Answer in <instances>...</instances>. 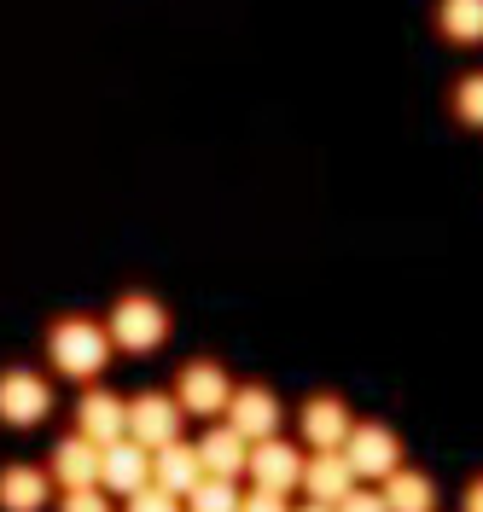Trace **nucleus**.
Masks as SVG:
<instances>
[{
  "mask_svg": "<svg viewBox=\"0 0 483 512\" xmlns=\"http://www.w3.org/2000/svg\"><path fill=\"white\" fill-rule=\"evenodd\" d=\"M303 454L286 443V437H268V443H251V483L257 489H280L286 495L291 483H303Z\"/></svg>",
  "mask_w": 483,
  "mask_h": 512,
  "instance_id": "nucleus-14",
  "label": "nucleus"
},
{
  "mask_svg": "<svg viewBox=\"0 0 483 512\" xmlns=\"http://www.w3.org/2000/svg\"><path fill=\"white\" fill-rule=\"evenodd\" d=\"M175 402H181V414H227L233 384L216 361H187L181 379H175Z\"/></svg>",
  "mask_w": 483,
  "mask_h": 512,
  "instance_id": "nucleus-7",
  "label": "nucleus"
},
{
  "mask_svg": "<svg viewBox=\"0 0 483 512\" xmlns=\"http://www.w3.org/2000/svg\"><path fill=\"white\" fill-rule=\"evenodd\" d=\"M111 332L99 326V320H82V315H65V320H53V332H47V361L65 373V379L76 384H94L99 379V367L111 361Z\"/></svg>",
  "mask_w": 483,
  "mask_h": 512,
  "instance_id": "nucleus-1",
  "label": "nucleus"
},
{
  "mask_svg": "<svg viewBox=\"0 0 483 512\" xmlns=\"http://www.w3.org/2000/svg\"><path fill=\"white\" fill-rule=\"evenodd\" d=\"M454 117L483 128V76H460V82H454Z\"/></svg>",
  "mask_w": 483,
  "mask_h": 512,
  "instance_id": "nucleus-20",
  "label": "nucleus"
},
{
  "mask_svg": "<svg viewBox=\"0 0 483 512\" xmlns=\"http://www.w3.org/2000/svg\"><path fill=\"white\" fill-rule=\"evenodd\" d=\"M297 512H338V507H321V501H315V507H297Z\"/></svg>",
  "mask_w": 483,
  "mask_h": 512,
  "instance_id": "nucleus-26",
  "label": "nucleus"
},
{
  "mask_svg": "<svg viewBox=\"0 0 483 512\" xmlns=\"http://www.w3.org/2000/svg\"><path fill=\"white\" fill-rule=\"evenodd\" d=\"M239 507H245V495L227 478H204L193 495H187V512H239Z\"/></svg>",
  "mask_w": 483,
  "mask_h": 512,
  "instance_id": "nucleus-19",
  "label": "nucleus"
},
{
  "mask_svg": "<svg viewBox=\"0 0 483 512\" xmlns=\"http://www.w3.org/2000/svg\"><path fill=\"white\" fill-rule=\"evenodd\" d=\"M47 408H53V384L41 373H30V367H6L0 373V425L30 431V425H41Z\"/></svg>",
  "mask_w": 483,
  "mask_h": 512,
  "instance_id": "nucleus-3",
  "label": "nucleus"
},
{
  "mask_svg": "<svg viewBox=\"0 0 483 512\" xmlns=\"http://www.w3.org/2000/svg\"><path fill=\"white\" fill-rule=\"evenodd\" d=\"M152 483V448H140L134 437L123 443H111L99 454V489H111V495H140Z\"/></svg>",
  "mask_w": 483,
  "mask_h": 512,
  "instance_id": "nucleus-10",
  "label": "nucleus"
},
{
  "mask_svg": "<svg viewBox=\"0 0 483 512\" xmlns=\"http://www.w3.org/2000/svg\"><path fill=\"white\" fill-rule=\"evenodd\" d=\"M437 30L449 35L454 47H478L483 41V0H443L437 6Z\"/></svg>",
  "mask_w": 483,
  "mask_h": 512,
  "instance_id": "nucleus-18",
  "label": "nucleus"
},
{
  "mask_svg": "<svg viewBox=\"0 0 483 512\" xmlns=\"http://www.w3.org/2000/svg\"><path fill=\"white\" fill-rule=\"evenodd\" d=\"M59 512H111V507H105V489H65Z\"/></svg>",
  "mask_w": 483,
  "mask_h": 512,
  "instance_id": "nucleus-22",
  "label": "nucleus"
},
{
  "mask_svg": "<svg viewBox=\"0 0 483 512\" xmlns=\"http://www.w3.org/2000/svg\"><path fill=\"white\" fill-rule=\"evenodd\" d=\"M338 512H390L385 495H367V489H355L350 501H338Z\"/></svg>",
  "mask_w": 483,
  "mask_h": 512,
  "instance_id": "nucleus-24",
  "label": "nucleus"
},
{
  "mask_svg": "<svg viewBox=\"0 0 483 512\" xmlns=\"http://www.w3.org/2000/svg\"><path fill=\"white\" fill-rule=\"evenodd\" d=\"M181 402H175V396H163V390H140V396H134L129 402V437L140 448H152V454H158V448H169V443H181Z\"/></svg>",
  "mask_w": 483,
  "mask_h": 512,
  "instance_id": "nucleus-4",
  "label": "nucleus"
},
{
  "mask_svg": "<svg viewBox=\"0 0 483 512\" xmlns=\"http://www.w3.org/2000/svg\"><path fill=\"white\" fill-rule=\"evenodd\" d=\"M76 431L88 437V443L111 448L129 437V402L117 396V390H99V384H88L82 390V402H76Z\"/></svg>",
  "mask_w": 483,
  "mask_h": 512,
  "instance_id": "nucleus-5",
  "label": "nucleus"
},
{
  "mask_svg": "<svg viewBox=\"0 0 483 512\" xmlns=\"http://www.w3.org/2000/svg\"><path fill=\"white\" fill-rule=\"evenodd\" d=\"M47 489L53 472H35V466H0V512H41L47 507Z\"/></svg>",
  "mask_w": 483,
  "mask_h": 512,
  "instance_id": "nucleus-16",
  "label": "nucleus"
},
{
  "mask_svg": "<svg viewBox=\"0 0 483 512\" xmlns=\"http://www.w3.org/2000/svg\"><path fill=\"white\" fill-rule=\"evenodd\" d=\"M187 501L181 495H169V489H158V483H146L140 495H129V512H181Z\"/></svg>",
  "mask_w": 483,
  "mask_h": 512,
  "instance_id": "nucleus-21",
  "label": "nucleus"
},
{
  "mask_svg": "<svg viewBox=\"0 0 483 512\" xmlns=\"http://www.w3.org/2000/svg\"><path fill=\"white\" fill-rule=\"evenodd\" d=\"M239 512H291L280 489H245V507Z\"/></svg>",
  "mask_w": 483,
  "mask_h": 512,
  "instance_id": "nucleus-23",
  "label": "nucleus"
},
{
  "mask_svg": "<svg viewBox=\"0 0 483 512\" xmlns=\"http://www.w3.org/2000/svg\"><path fill=\"white\" fill-rule=\"evenodd\" d=\"M466 512H483V478L466 483Z\"/></svg>",
  "mask_w": 483,
  "mask_h": 512,
  "instance_id": "nucleus-25",
  "label": "nucleus"
},
{
  "mask_svg": "<svg viewBox=\"0 0 483 512\" xmlns=\"http://www.w3.org/2000/svg\"><path fill=\"white\" fill-rule=\"evenodd\" d=\"M198 460H204V478H251V443L233 431V425H210V431H198Z\"/></svg>",
  "mask_w": 483,
  "mask_h": 512,
  "instance_id": "nucleus-9",
  "label": "nucleus"
},
{
  "mask_svg": "<svg viewBox=\"0 0 483 512\" xmlns=\"http://www.w3.org/2000/svg\"><path fill=\"white\" fill-rule=\"evenodd\" d=\"M99 454H105L99 443H88L82 431H70V437L53 443V454H47L53 466H47V472H53L59 489H99Z\"/></svg>",
  "mask_w": 483,
  "mask_h": 512,
  "instance_id": "nucleus-12",
  "label": "nucleus"
},
{
  "mask_svg": "<svg viewBox=\"0 0 483 512\" xmlns=\"http://www.w3.org/2000/svg\"><path fill=\"white\" fill-rule=\"evenodd\" d=\"M303 489H309V501H321V507L350 501L355 495V466L344 460V448H321V454L303 466Z\"/></svg>",
  "mask_w": 483,
  "mask_h": 512,
  "instance_id": "nucleus-13",
  "label": "nucleus"
},
{
  "mask_svg": "<svg viewBox=\"0 0 483 512\" xmlns=\"http://www.w3.org/2000/svg\"><path fill=\"white\" fill-rule=\"evenodd\" d=\"M152 483L187 501L198 483H204V460H198V448H193V443H169V448H158V454H152Z\"/></svg>",
  "mask_w": 483,
  "mask_h": 512,
  "instance_id": "nucleus-15",
  "label": "nucleus"
},
{
  "mask_svg": "<svg viewBox=\"0 0 483 512\" xmlns=\"http://www.w3.org/2000/svg\"><path fill=\"white\" fill-rule=\"evenodd\" d=\"M344 460L355 466V478H396L402 472V443H396V431L385 425H355L350 443H344Z\"/></svg>",
  "mask_w": 483,
  "mask_h": 512,
  "instance_id": "nucleus-6",
  "label": "nucleus"
},
{
  "mask_svg": "<svg viewBox=\"0 0 483 512\" xmlns=\"http://www.w3.org/2000/svg\"><path fill=\"white\" fill-rule=\"evenodd\" d=\"M297 431H303V443H315V454L321 448H344L355 431L350 408L338 402V396H309L303 408H297Z\"/></svg>",
  "mask_w": 483,
  "mask_h": 512,
  "instance_id": "nucleus-11",
  "label": "nucleus"
},
{
  "mask_svg": "<svg viewBox=\"0 0 483 512\" xmlns=\"http://www.w3.org/2000/svg\"><path fill=\"white\" fill-rule=\"evenodd\" d=\"M385 507L390 512H431L437 507V483L425 478V472H396V478H385Z\"/></svg>",
  "mask_w": 483,
  "mask_h": 512,
  "instance_id": "nucleus-17",
  "label": "nucleus"
},
{
  "mask_svg": "<svg viewBox=\"0 0 483 512\" xmlns=\"http://www.w3.org/2000/svg\"><path fill=\"white\" fill-rule=\"evenodd\" d=\"M105 332H111L117 350L146 355L169 338V309H163L158 297H146V291H123V297L111 303V315H105Z\"/></svg>",
  "mask_w": 483,
  "mask_h": 512,
  "instance_id": "nucleus-2",
  "label": "nucleus"
},
{
  "mask_svg": "<svg viewBox=\"0 0 483 512\" xmlns=\"http://www.w3.org/2000/svg\"><path fill=\"white\" fill-rule=\"evenodd\" d=\"M227 425L245 437V443H268L280 431V396L268 384H239L233 402H227Z\"/></svg>",
  "mask_w": 483,
  "mask_h": 512,
  "instance_id": "nucleus-8",
  "label": "nucleus"
}]
</instances>
